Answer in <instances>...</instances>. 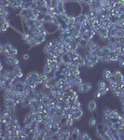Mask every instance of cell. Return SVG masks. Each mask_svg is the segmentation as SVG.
<instances>
[{
	"label": "cell",
	"instance_id": "1",
	"mask_svg": "<svg viewBox=\"0 0 124 140\" xmlns=\"http://www.w3.org/2000/svg\"><path fill=\"white\" fill-rule=\"evenodd\" d=\"M43 27L47 30L49 35H53V34H55L59 31V25L51 23H44Z\"/></svg>",
	"mask_w": 124,
	"mask_h": 140
},
{
	"label": "cell",
	"instance_id": "2",
	"mask_svg": "<svg viewBox=\"0 0 124 140\" xmlns=\"http://www.w3.org/2000/svg\"><path fill=\"white\" fill-rule=\"evenodd\" d=\"M93 89V85L91 82H83L82 84H80L78 86V92L80 93H87L91 92Z\"/></svg>",
	"mask_w": 124,
	"mask_h": 140
},
{
	"label": "cell",
	"instance_id": "3",
	"mask_svg": "<svg viewBox=\"0 0 124 140\" xmlns=\"http://www.w3.org/2000/svg\"><path fill=\"white\" fill-rule=\"evenodd\" d=\"M98 108V104H97V102L95 101V100H91L89 103H88V109H89V111L93 114L95 111H96V109Z\"/></svg>",
	"mask_w": 124,
	"mask_h": 140
},
{
	"label": "cell",
	"instance_id": "4",
	"mask_svg": "<svg viewBox=\"0 0 124 140\" xmlns=\"http://www.w3.org/2000/svg\"><path fill=\"white\" fill-rule=\"evenodd\" d=\"M83 115H84V111H83L82 108L78 109V110H76V111L73 112V119H74L76 122H78V121L83 117Z\"/></svg>",
	"mask_w": 124,
	"mask_h": 140
},
{
	"label": "cell",
	"instance_id": "5",
	"mask_svg": "<svg viewBox=\"0 0 124 140\" xmlns=\"http://www.w3.org/2000/svg\"><path fill=\"white\" fill-rule=\"evenodd\" d=\"M49 78V76L46 74V73H41L40 74V76H39V78H37V80H36V82L38 83V85H40V84H43L45 81H47L48 79Z\"/></svg>",
	"mask_w": 124,
	"mask_h": 140
},
{
	"label": "cell",
	"instance_id": "6",
	"mask_svg": "<svg viewBox=\"0 0 124 140\" xmlns=\"http://www.w3.org/2000/svg\"><path fill=\"white\" fill-rule=\"evenodd\" d=\"M80 129L78 128V127H76V128H74L73 129V131H72V134H71V139L73 140H77V139H79V135H80Z\"/></svg>",
	"mask_w": 124,
	"mask_h": 140
},
{
	"label": "cell",
	"instance_id": "7",
	"mask_svg": "<svg viewBox=\"0 0 124 140\" xmlns=\"http://www.w3.org/2000/svg\"><path fill=\"white\" fill-rule=\"evenodd\" d=\"M11 27V24L9 22H5L3 23H1V26H0V30H1V33L4 34L6 32H8V30Z\"/></svg>",
	"mask_w": 124,
	"mask_h": 140
},
{
	"label": "cell",
	"instance_id": "8",
	"mask_svg": "<svg viewBox=\"0 0 124 140\" xmlns=\"http://www.w3.org/2000/svg\"><path fill=\"white\" fill-rule=\"evenodd\" d=\"M120 41V37L117 36H109L108 39L106 41V44L107 45H114L115 43L119 42Z\"/></svg>",
	"mask_w": 124,
	"mask_h": 140
},
{
	"label": "cell",
	"instance_id": "9",
	"mask_svg": "<svg viewBox=\"0 0 124 140\" xmlns=\"http://www.w3.org/2000/svg\"><path fill=\"white\" fill-rule=\"evenodd\" d=\"M57 10L59 11L60 14L65 13V6H64V1L60 0L58 2V6H57Z\"/></svg>",
	"mask_w": 124,
	"mask_h": 140
},
{
	"label": "cell",
	"instance_id": "10",
	"mask_svg": "<svg viewBox=\"0 0 124 140\" xmlns=\"http://www.w3.org/2000/svg\"><path fill=\"white\" fill-rule=\"evenodd\" d=\"M112 75H113V73L111 72V70L108 69V68H107V69H105L104 72H103V78H105L106 81H109V80H110Z\"/></svg>",
	"mask_w": 124,
	"mask_h": 140
},
{
	"label": "cell",
	"instance_id": "11",
	"mask_svg": "<svg viewBox=\"0 0 124 140\" xmlns=\"http://www.w3.org/2000/svg\"><path fill=\"white\" fill-rule=\"evenodd\" d=\"M53 71H54V68H53L51 65L45 63V65H44V67H43V72H44V73H46L48 75H50V74L53 73Z\"/></svg>",
	"mask_w": 124,
	"mask_h": 140
},
{
	"label": "cell",
	"instance_id": "12",
	"mask_svg": "<svg viewBox=\"0 0 124 140\" xmlns=\"http://www.w3.org/2000/svg\"><path fill=\"white\" fill-rule=\"evenodd\" d=\"M61 57H62V62H63L64 64H69L70 63L72 62V59H71V57H70V55L68 53H63Z\"/></svg>",
	"mask_w": 124,
	"mask_h": 140
},
{
	"label": "cell",
	"instance_id": "13",
	"mask_svg": "<svg viewBox=\"0 0 124 140\" xmlns=\"http://www.w3.org/2000/svg\"><path fill=\"white\" fill-rule=\"evenodd\" d=\"M15 94L12 93L10 90L4 91V99H13Z\"/></svg>",
	"mask_w": 124,
	"mask_h": 140
},
{
	"label": "cell",
	"instance_id": "14",
	"mask_svg": "<svg viewBox=\"0 0 124 140\" xmlns=\"http://www.w3.org/2000/svg\"><path fill=\"white\" fill-rule=\"evenodd\" d=\"M86 21H89V19H88L87 14H85V13H81L80 15H78V17H77V22H78V23H83L86 22Z\"/></svg>",
	"mask_w": 124,
	"mask_h": 140
},
{
	"label": "cell",
	"instance_id": "15",
	"mask_svg": "<svg viewBox=\"0 0 124 140\" xmlns=\"http://www.w3.org/2000/svg\"><path fill=\"white\" fill-rule=\"evenodd\" d=\"M89 43H90L89 40H86V39H83V38H81V39L79 40V42H78L79 47H80L81 49H87V48L89 47Z\"/></svg>",
	"mask_w": 124,
	"mask_h": 140
},
{
	"label": "cell",
	"instance_id": "16",
	"mask_svg": "<svg viewBox=\"0 0 124 140\" xmlns=\"http://www.w3.org/2000/svg\"><path fill=\"white\" fill-rule=\"evenodd\" d=\"M97 124H98V123H97V118H96L95 116H93V117H92V118L89 119L88 125H89L90 127H95Z\"/></svg>",
	"mask_w": 124,
	"mask_h": 140
},
{
	"label": "cell",
	"instance_id": "17",
	"mask_svg": "<svg viewBox=\"0 0 124 140\" xmlns=\"http://www.w3.org/2000/svg\"><path fill=\"white\" fill-rule=\"evenodd\" d=\"M107 86V84H106V80L104 78V79H101V80H99L98 82H97V87H98V89H105L106 87Z\"/></svg>",
	"mask_w": 124,
	"mask_h": 140
},
{
	"label": "cell",
	"instance_id": "18",
	"mask_svg": "<svg viewBox=\"0 0 124 140\" xmlns=\"http://www.w3.org/2000/svg\"><path fill=\"white\" fill-rule=\"evenodd\" d=\"M79 139H82V140L92 139V136H91L87 132H83V133H80V135H79Z\"/></svg>",
	"mask_w": 124,
	"mask_h": 140
},
{
	"label": "cell",
	"instance_id": "19",
	"mask_svg": "<svg viewBox=\"0 0 124 140\" xmlns=\"http://www.w3.org/2000/svg\"><path fill=\"white\" fill-rule=\"evenodd\" d=\"M73 83H74V86H79L80 84H82L83 83V78H81L80 76H78L77 78H75V80H73Z\"/></svg>",
	"mask_w": 124,
	"mask_h": 140
},
{
	"label": "cell",
	"instance_id": "20",
	"mask_svg": "<svg viewBox=\"0 0 124 140\" xmlns=\"http://www.w3.org/2000/svg\"><path fill=\"white\" fill-rule=\"evenodd\" d=\"M84 57L86 58L87 62H88V61H93V57H94V56H93V54H92V52H91L90 50H88V51H86V53H85Z\"/></svg>",
	"mask_w": 124,
	"mask_h": 140
},
{
	"label": "cell",
	"instance_id": "21",
	"mask_svg": "<svg viewBox=\"0 0 124 140\" xmlns=\"http://www.w3.org/2000/svg\"><path fill=\"white\" fill-rule=\"evenodd\" d=\"M113 110L114 109L110 108H103V112H104V114H106V115H108L110 116L111 114H112V112H113Z\"/></svg>",
	"mask_w": 124,
	"mask_h": 140
},
{
	"label": "cell",
	"instance_id": "22",
	"mask_svg": "<svg viewBox=\"0 0 124 140\" xmlns=\"http://www.w3.org/2000/svg\"><path fill=\"white\" fill-rule=\"evenodd\" d=\"M75 120L73 119V118H71V119H67V122H66V125H67V127L68 128H70V127H73V125L75 123Z\"/></svg>",
	"mask_w": 124,
	"mask_h": 140
},
{
	"label": "cell",
	"instance_id": "23",
	"mask_svg": "<svg viewBox=\"0 0 124 140\" xmlns=\"http://www.w3.org/2000/svg\"><path fill=\"white\" fill-rule=\"evenodd\" d=\"M35 26L37 27V28H43V26H44V22L35 21Z\"/></svg>",
	"mask_w": 124,
	"mask_h": 140
},
{
	"label": "cell",
	"instance_id": "24",
	"mask_svg": "<svg viewBox=\"0 0 124 140\" xmlns=\"http://www.w3.org/2000/svg\"><path fill=\"white\" fill-rule=\"evenodd\" d=\"M12 71H13V73H14L15 75H17L18 73H20L21 71H22V69L21 68V66H20V65H17V66H13Z\"/></svg>",
	"mask_w": 124,
	"mask_h": 140
},
{
	"label": "cell",
	"instance_id": "25",
	"mask_svg": "<svg viewBox=\"0 0 124 140\" xmlns=\"http://www.w3.org/2000/svg\"><path fill=\"white\" fill-rule=\"evenodd\" d=\"M96 65V63H94V61H88L87 62V67L89 68V69H93V68H94V66Z\"/></svg>",
	"mask_w": 124,
	"mask_h": 140
},
{
	"label": "cell",
	"instance_id": "26",
	"mask_svg": "<svg viewBox=\"0 0 124 140\" xmlns=\"http://www.w3.org/2000/svg\"><path fill=\"white\" fill-rule=\"evenodd\" d=\"M82 27H83V26H82V23H78V22H77V23H75V28H76L78 31H80V30L82 29Z\"/></svg>",
	"mask_w": 124,
	"mask_h": 140
},
{
	"label": "cell",
	"instance_id": "27",
	"mask_svg": "<svg viewBox=\"0 0 124 140\" xmlns=\"http://www.w3.org/2000/svg\"><path fill=\"white\" fill-rule=\"evenodd\" d=\"M20 59L15 57L14 60H13V66H17V65H20Z\"/></svg>",
	"mask_w": 124,
	"mask_h": 140
},
{
	"label": "cell",
	"instance_id": "28",
	"mask_svg": "<svg viewBox=\"0 0 124 140\" xmlns=\"http://www.w3.org/2000/svg\"><path fill=\"white\" fill-rule=\"evenodd\" d=\"M101 97H103V95H102V93H100L99 91H97V92H95V93H94V98L99 99V98H101Z\"/></svg>",
	"mask_w": 124,
	"mask_h": 140
},
{
	"label": "cell",
	"instance_id": "29",
	"mask_svg": "<svg viewBox=\"0 0 124 140\" xmlns=\"http://www.w3.org/2000/svg\"><path fill=\"white\" fill-rule=\"evenodd\" d=\"M117 36H119V37L124 36V30H118V32H117Z\"/></svg>",
	"mask_w": 124,
	"mask_h": 140
},
{
	"label": "cell",
	"instance_id": "30",
	"mask_svg": "<svg viewBox=\"0 0 124 140\" xmlns=\"http://www.w3.org/2000/svg\"><path fill=\"white\" fill-rule=\"evenodd\" d=\"M29 59H30V55H29L28 53H25V54L22 55V60L27 61V60H29Z\"/></svg>",
	"mask_w": 124,
	"mask_h": 140
},
{
	"label": "cell",
	"instance_id": "31",
	"mask_svg": "<svg viewBox=\"0 0 124 140\" xmlns=\"http://www.w3.org/2000/svg\"><path fill=\"white\" fill-rule=\"evenodd\" d=\"M117 32H118V30H116V29L110 30L109 31V36H117Z\"/></svg>",
	"mask_w": 124,
	"mask_h": 140
},
{
	"label": "cell",
	"instance_id": "32",
	"mask_svg": "<svg viewBox=\"0 0 124 140\" xmlns=\"http://www.w3.org/2000/svg\"><path fill=\"white\" fill-rule=\"evenodd\" d=\"M120 104L124 106V96H120Z\"/></svg>",
	"mask_w": 124,
	"mask_h": 140
},
{
	"label": "cell",
	"instance_id": "33",
	"mask_svg": "<svg viewBox=\"0 0 124 140\" xmlns=\"http://www.w3.org/2000/svg\"><path fill=\"white\" fill-rule=\"evenodd\" d=\"M120 42L122 45H124V36H122V37H120Z\"/></svg>",
	"mask_w": 124,
	"mask_h": 140
}]
</instances>
